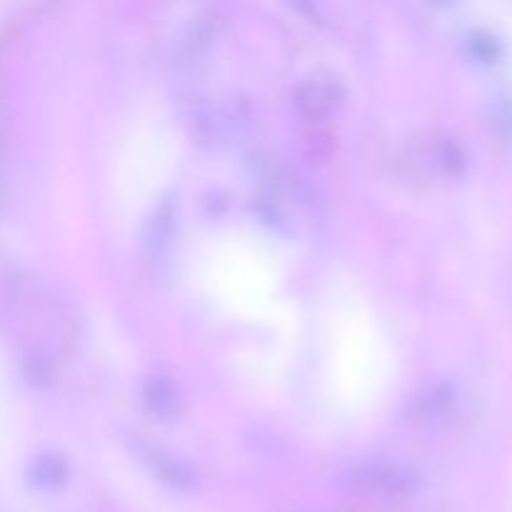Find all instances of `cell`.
Returning a JSON list of instances; mask_svg holds the SVG:
<instances>
[{
  "label": "cell",
  "mask_w": 512,
  "mask_h": 512,
  "mask_svg": "<svg viewBox=\"0 0 512 512\" xmlns=\"http://www.w3.org/2000/svg\"><path fill=\"white\" fill-rule=\"evenodd\" d=\"M335 480L355 493L380 495V498H410L423 488L418 470L385 458L350 460L338 470Z\"/></svg>",
  "instance_id": "6da1fadb"
},
{
  "label": "cell",
  "mask_w": 512,
  "mask_h": 512,
  "mask_svg": "<svg viewBox=\"0 0 512 512\" xmlns=\"http://www.w3.org/2000/svg\"><path fill=\"white\" fill-rule=\"evenodd\" d=\"M490 123L493 130L505 140L512 143V95L510 93H498L490 103Z\"/></svg>",
  "instance_id": "9c48e42d"
},
{
  "label": "cell",
  "mask_w": 512,
  "mask_h": 512,
  "mask_svg": "<svg viewBox=\"0 0 512 512\" xmlns=\"http://www.w3.org/2000/svg\"><path fill=\"white\" fill-rule=\"evenodd\" d=\"M175 235V205L173 200H163L150 215L145 225V248L150 255H163L170 248Z\"/></svg>",
  "instance_id": "52a82bcc"
},
{
  "label": "cell",
  "mask_w": 512,
  "mask_h": 512,
  "mask_svg": "<svg viewBox=\"0 0 512 512\" xmlns=\"http://www.w3.org/2000/svg\"><path fill=\"white\" fill-rule=\"evenodd\" d=\"M140 463L148 473L173 493H193L200 485V470L190 458L178 450L163 448V445H145L140 448Z\"/></svg>",
  "instance_id": "7a4b0ae2"
},
{
  "label": "cell",
  "mask_w": 512,
  "mask_h": 512,
  "mask_svg": "<svg viewBox=\"0 0 512 512\" xmlns=\"http://www.w3.org/2000/svg\"><path fill=\"white\" fill-rule=\"evenodd\" d=\"M468 50L478 63H495L503 55V43L495 33L480 28L468 35Z\"/></svg>",
  "instance_id": "ba28073f"
},
{
  "label": "cell",
  "mask_w": 512,
  "mask_h": 512,
  "mask_svg": "<svg viewBox=\"0 0 512 512\" xmlns=\"http://www.w3.org/2000/svg\"><path fill=\"white\" fill-rule=\"evenodd\" d=\"M143 405L150 415L160 420H173L183 413V390L173 378L153 375L143 383Z\"/></svg>",
  "instance_id": "5b68a950"
},
{
  "label": "cell",
  "mask_w": 512,
  "mask_h": 512,
  "mask_svg": "<svg viewBox=\"0 0 512 512\" xmlns=\"http://www.w3.org/2000/svg\"><path fill=\"white\" fill-rule=\"evenodd\" d=\"M348 90L333 75L305 78L295 90V108L305 120H328L345 105Z\"/></svg>",
  "instance_id": "277c9868"
},
{
  "label": "cell",
  "mask_w": 512,
  "mask_h": 512,
  "mask_svg": "<svg viewBox=\"0 0 512 512\" xmlns=\"http://www.w3.org/2000/svg\"><path fill=\"white\" fill-rule=\"evenodd\" d=\"M460 405V388L458 383L448 378L430 380L428 385L418 390L410 400V418L420 428H440V425L450 423Z\"/></svg>",
  "instance_id": "3957f363"
},
{
  "label": "cell",
  "mask_w": 512,
  "mask_h": 512,
  "mask_svg": "<svg viewBox=\"0 0 512 512\" xmlns=\"http://www.w3.org/2000/svg\"><path fill=\"white\" fill-rule=\"evenodd\" d=\"M65 480H68V460L60 453H40L30 460L28 483L33 488L50 493V490L63 488Z\"/></svg>",
  "instance_id": "8992f818"
}]
</instances>
